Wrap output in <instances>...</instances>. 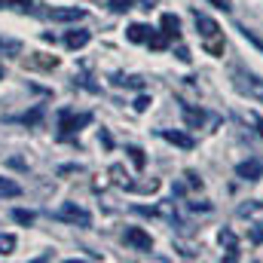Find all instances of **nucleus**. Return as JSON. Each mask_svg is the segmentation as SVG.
Masks as SVG:
<instances>
[{"instance_id": "nucleus-9", "label": "nucleus", "mask_w": 263, "mask_h": 263, "mask_svg": "<svg viewBox=\"0 0 263 263\" xmlns=\"http://www.w3.org/2000/svg\"><path fill=\"white\" fill-rule=\"evenodd\" d=\"M46 18H52V22H80V18H86V9H77V6H67V9H49Z\"/></svg>"}, {"instance_id": "nucleus-14", "label": "nucleus", "mask_w": 263, "mask_h": 263, "mask_svg": "<svg viewBox=\"0 0 263 263\" xmlns=\"http://www.w3.org/2000/svg\"><path fill=\"white\" fill-rule=\"evenodd\" d=\"M150 31H153V28H147V25H129L126 37H129L132 43H147V40H150Z\"/></svg>"}, {"instance_id": "nucleus-25", "label": "nucleus", "mask_w": 263, "mask_h": 263, "mask_svg": "<svg viewBox=\"0 0 263 263\" xmlns=\"http://www.w3.org/2000/svg\"><path fill=\"white\" fill-rule=\"evenodd\" d=\"M31 65H37V67H46V70H52V67H59V59L52 55V59H40V52L31 59Z\"/></svg>"}, {"instance_id": "nucleus-18", "label": "nucleus", "mask_w": 263, "mask_h": 263, "mask_svg": "<svg viewBox=\"0 0 263 263\" xmlns=\"http://www.w3.org/2000/svg\"><path fill=\"white\" fill-rule=\"evenodd\" d=\"M43 120V107H34L31 114H22V117H15V123H25V126H37Z\"/></svg>"}, {"instance_id": "nucleus-28", "label": "nucleus", "mask_w": 263, "mask_h": 263, "mask_svg": "<svg viewBox=\"0 0 263 263\" xmlns=\"http://www.w3.org/2000/svg\"><path fill=\"white\" fill-rule=\"evenodd\" d=\"M178 59H181V62H190V52H187V49L181 46V49H178Z\"/></svg>"}, {"instance_id": "nucleus-4", "label": "nucleus", "mask_w": 263, "mask_h": 263, "mask_svg": "<svg viewBox=\"0 0 263 263\" xmlns=\"http://www.w3.org/2000/svg\"><path fill=\"white\" fill-rule=\"evenodd\" d=\"M89 123H92V114H73V110H62L59 114L62 138H70L73 132H80V126H89Z\"/></svg>"}, {"instance_id": "nucleus-11", "label": "nucleus", "mask_w": 263, "mask_h": 263, "mask_svg": "<svg viewBox=\"0 0 263 263\" xmlns=\"http://www.w3.org/2000/svg\"><path fill=\"white\" fill-rule=\"evenodd\" d=\"M162 34H165L168 40H172V37L178 40V37H181V18L172 15V12H165V15H162Z\"/></svg>"}, {"instance_id": "nucleus-6", "label": "nucleus", "mask_w": 263, "mask_h": 263, "mask_svg": "<svg viewBox=\"0 0 263 263\" xmlns=\"http://www.w3.org/2000/svg\"><path fill=\"white\" fill-rule=\"evenodd\" d=\"M126 245L135 248V251H153V239H150V233H144L141 227H129V230H126Z\"/></svg>"}, {"instance_id": "nucleus-3", "label": "nucleus", "mask_w": 263, "mask_h": 263, "mask_svg": "<svg viewBox=\"0 0 263 263\" xmlns=\"http://www.w3.org/2000/svg\"><path fill=\"white\" fill-rule=\"evenodd\" d=\"M55 220H65V223H73V227H92V214L86 208H80L77 202H65L59 211H55Z\"/></svg>"}, {"instance_id": "nucleus-2", "label": "nucleus", "mask_w": 263, "mask_h": 263, "mask_svg": "<svg viewBox=\"0 0 263 263\" xmlns=\"http://www.w3.org/2000/svg\"><path fill=\"white\" fill-rule=\"evenodd\" d=\"M230 80H233V86H236L245 98L263 101V80L257 73H251V70H245V67H233V70H230Z\"/></svg>"}, {"instance_id": "nucleus-10", "label": "nucleus", "mask_w": 263, "mask_h": 263, "mask_svg": "<svg viewBox=\"0 0 263 263\" xmlns=\"http://www.w3.org/2000/svg\"><path fill=\"white\" fill-rule=\"evenodd\" d=\"M217 239H220V245L227 248V260H239V242H236V233H233L230 227H223Z\"/></svg>"}, {"instance_id": "nucleus-24", "label": "nucleus", "mask_w": 263, "mask_h": 263, "mask_svg": "<svg viewBox=\"0 0 263 263\" xmlns=\"http://www.w3.org/2000/svg\"><path fill=\"white\" fill-rule=\"evenodd\" d=\"M135 3H138V0H107V6H110L114 12H129Z\"/></svg>"}, {"instance_id": "nucleus-20", "label": "nucleus", "mask_w": 263, "mask_h": 263, "mask_svg": "<svg viewBox=\"0 0 263 263\" xmlns=\"http://www.w3.org/2000/svg\"><path fill=\"white\" fill-rule=\"evenodd\" d=\"M3 6H15V9H22V12H37L31 0H0V9H3Z\"/></svg>"}, {"instance_id": "nucleus-29", "label": "nucleus", "mask_w": 263, "mask_h": 263, "mask_svg": "<svg viewBox=\"0 0 263 263\" xmlns=\"http://www.w3.org/2000/svg\"><path fill=\"white\" fill-rule=\"evenodd\" d=\"M211 3H214V6H220V9H223V12H227V9H230V0H211Z\"/></svg>"}, {"instance_id": "nucleus-21", "label": "nucleus", "mask_w": 263, "mask_h": 263, "mask_svg": "<svg viewBox=\"0 0 263 263\" xmlns=\"http://www.w3.org/2000/svg\"><path fill=\"white\" fill-rule=\"evenodd\" d=\"M114 83L117 86H129V89H144V80L141 77H117Z\"/></svg>"}, {"instance_id": "nucleus-23", "label": "nucleus", "mask_w": 263, "mask_h": 263, "mask_svg": "<svg viewBox=\"0 0 263 263\" xmlns=\"http://www.w3.org/2000/svg\"><path fill=\"white\" fill-rule=\"evenodd\" d=\"M129 156H132V162H135V168H138V172L147 165V159H144V150H141V147H129Z\"/></svg>"}, {"instance_id": "nucleus-17", "label": "nucleus", "mask_w": 263, "mask_h": 263, "mask_svg": "<svg viewBox=\"0 0 263 263\" xmlns=\"http://www.w3.org/2000/svg\"><path fill=\"white\" fill-rule=\"evenodd\" d=\"M15 251V236L12 233H0V257H9Z\"/></svg>"}, {"instance_id": "nucleus-7", "label": "nucleus", "mask_w": 263, "mask_h": 263, "mask_svg": "<svg viewBox=\"0 0 263 263\" xmlns=\"http://www.w3.org/2000/svg\"><path fill=\"white\" fill-rule=\"evenodd\" d=\"M236 214L242 220H248V223H263V202L260 199H248V202H242L236 208Z\"/></svg>"}, {"instance_id": "nucleus-27", "label": "nucleus", "mask_w": 263, "mask_h": 263, "mask_svg": "<svg viewBox=\"0 0 263 263\" xmlns=\"http://www.w3.org/2000/svg\"><path fill=\"white\" fill-rule=\"evenodd\" d=\"M147 107H150V98H147V95H141V98L135 101V110H147Z\"/></svg>"}, {"instance_id": "nucleus-1", "label": "nucleus", "mask_w": 263, "mask_h": 263, "mask_svg": "<svg viewBox=\"0 0 263 263\" xmlns=\"http://www.w3.org/2000/svg\"><path fill=\"white\" fill-rule=\"evenodd\" d=\"M193 22H196V31H199V37H202V46H205V52H208V55H223L220 25H217L211 15L199 12V9H193Z\"/></svg>"}, {"instance_id": "nucleus-22", "label": "nucleus", "mask_w": 263, "mask_h": 263, "mask_svg": "<svg viewBox=\"0 0 263 263\" xmlns=\"http://www.w3.org/2000/svg\"><path fill=\"white\" fill-rule=\"evenodd\" d=\"M147 43H150V49H165V46H168V37H165V34H156V31H150V40H147Z\"/></svg>"}, {"instance_id": "nucleus-30", "label": "nucleus", "mask_w": 263, "mask_h": 263, "mask_svg": "<svg viewBox=\"0 0 263 263\" xmlns=\"http://www.w3.org/2000/svg\"><path fill=\"white\" fill-rule=\"evenodd\" d=\"M251 120L257 123V129H260V138H263V120H260V117H254V114H251Z\"/></svg>"}, {"instance_id": "nucleus-8", "label": "nucleus", "mask_w": 263, "mask_h": 263, "mask_svg": "<svg viewBox=\"0 0 263 263\" xmlns=\"http://www.w3.org/2000/svg\"><path fill=\"white\" fill-rule=\"evenodd\" d=\"M159 138H165L168 144H175V147H181V150H193V147H196V141H193V135H187V132L162 129V132H159Z\"/></svg>"}, {"instance_id": "nucleus-13", "label": "nucleus", "mask_w": 263, "mask_h": 263, "mask_svg": "<svg viewBox=\"0 0 263 263\" xmlns=\"http://www.w3.org/2000/svg\"><path fill=\"white\" fill-rule=\"evenodd\" d=\"M89 40H92V34H89V31H67V37H65L67 49H83Z\"/></svg>"}, {"instance_id": "nucleus-16", "label": "nucleus", "mask_w": 263, "mask_h": 263, "mask_svg": "<svg viewBox=\"0 0 263 263\" xmlns=\"http://www.w3.org/2000/svg\"><path fill=\"white\" fill-rule=\"evenodd\" d=\"M12 220H15V223H22V227H31V223L37 220V214H34V211H28V208H15V211H12Z\"/></svg>"}, {"instance_id": "nucleus-5", "label": "nucleus", "mask_w": 263, "mask_h": 263, "mask_svg": "<svg viewBox=\"0 0 263 263\" xmlns=\"http://www.w3.org/2000/svg\"><path fill=\"white\" fill-rule=\"evenodd\" d=\"M236 175L242 178V181H248V184H254V181H260L263 178V159H245V162H239L236 165Z\"/></svg>"}, {"instance_id": "nucleus-12", "label": "nucleus", "mask_w": 263, "mask_h": 263, "mask_svg": "<svg viewBox=\"0 0 263 263\" xmlns=\"http://www.w3.org/2000/svg\"><path fill=\"white\" fill-rule=\"evenodd\" d=\"M181 110H184V123H187L190 129H199V126L205 123V110H199V107H190V104H184Z\"/></svg>"}, {"instance_id": "nucleus-15", "label": "nucleus", "mask_w": 263, "mask_h": 263, "mask_svg": "<svg viewBox=\"0 0 263 263\" xmlns=\"http://www.w3.org/2000/svg\"><path fill=\"white\" fill-rule=\"evenodd\" d=\"M0 55H6V59H18V55H22V43H18V40H6V37H0Z\"/></svg>"}, {"instance_id": "nucleus-19", "label": "nucleus", "mask_w": 263, "mask_h": 263, "mask_svg": "<svg viewBox=\"0 0 263 263\" xmlns=\"http://www.w3.org/2000/svg\"><path fill=\"white\" fill-rule=\"evenodd\" d=\"M0 196H22V187L9 178H0Z\"/></svg>"}, {"instance_id": "nucleus-31", "label": "nucleus", "mask_w": 263, "mask_h": 263, "mask_svg": "<svg viewBox=\"0 0 263 263\" xmlns=\"http://www.w3.org/2000/svg\"><path fill=\"white\" fill-rule=\"evenodd\" d=\"M0 80H3V67H0Z\"/></svg>"}, {"instance_id": "nucleus-26", "label": "nucleus", "mask_w": 263, "mask_h": 263, "mask_svg": "<svg viewBox=\"0 0 263 263\" xmlns=\"http://www.w3.org/2000/svg\"><path fill=\"white\" fill-rule=\"evenodd\" d=\"M251 242L263 245V223H251Z\"/></svg>"}]
</instances>
